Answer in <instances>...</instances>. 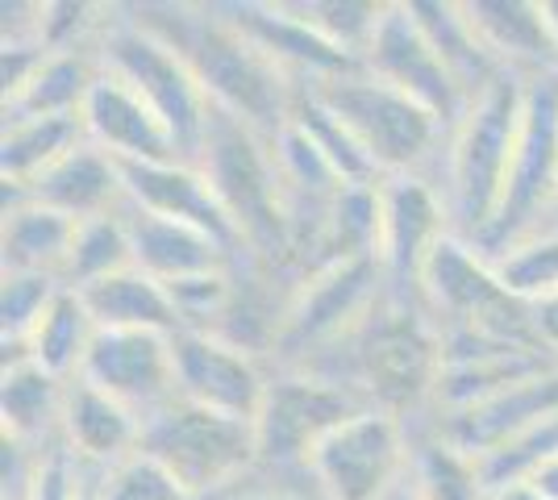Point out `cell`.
Masks as SVG:
<instances>
[{"label":"cell","instance_id":"1","mask_svg":"<svg viewBox=\"0 0 558 500\" xmlns=\"http://www.w3.org/2000/svg\"><path fill=\"white\" fill-rule=\"evenodd\" d=\"M134 22L146 25L184 59L217 113L255 130L267 143H276L279 130L292 121L301 100L292 75L271 63L221 9L146 4Z\"/></svg>","mask_w":558,"mask_h":500},{"label":"cell","instance_id":"2","mask_svg":"<svg viewBox=\"0 0 558 500\" xmlns=\"http://www.w3.org/2000/svg\"><path fill=\"white\" fill-rule=\"evenodd\" d=\"M521 105H525V84H512L509 75H500L466 105V113L450 130L442 196L463 239L466 234H475V242L488 239L492 221L505 205L517 134H521Z\"/></svg>","mask_w":558,"mask_h":500},{"label":"cell","instance_id":"3","mask_svg":"<svg viewBox=\"0 0 558 500\" xmlns=\"http://www.w3.org/2000/svg\"><path fill=\"white\" fill-rule=\"evenodd\" d=\"M196 167L205 171L221 209L230 214L238 239L263 255L292 251L288 234V192L279 175L276 150L255 130L238 125L233 118L213 109L209 134L201 143Z\"/></svg>","mask_w":558,"mask_h":500},{"label":"cell","instance_id":"4","mask_svg":"<svg viewBox=\"0 0 558 500\" xmlns=\"http://www.w3.org/2000/svg\"><path fill=\"white\" fill-rule=\"evenodd\" d=\"M304 93L347 130L384 180L417 175V167L438 150V138L446 134V125L429 109H421L417 100L388 88L367 68L329 75L322 84H308Z\"/></svg>","mask_w":558,"mask_h":500},{"label":"cell","instance_id":"5","mask_svg":"<svg viewBox=\"0 0 558 500\" xmlns=\"http://www.w3.org/2000/svg\"><path fill=\"white\" fill-rule=\"evenodd\" d=\"M347 342H354V367L375 408L400 417L438 392L446 338L421 313L384 301Z\"/></svg>","mask_w":558,"mask_h":500},{"label":"cell","instance_id":"6","mask_svg":"<svg viewBox=\"0 0 558 500\" xmlns=\"http://www.w3.org/2000/svg\"><path fill=\"white\" fill-rule=\"evenodd\" d=\"M142 451L163 463L192 500L230 488L246 467L258 463L255 422L221 417L184 401H171L142 422Z\"/></svg>","mask_w":558,"mask_h":500},{"label":"cell","instance_id":"7","mask_svg":"<svg viewBox=\"0 0 558 500\" xmlns=\"http://www.w3.org/2000/svg\"><path fill=\"white\" fill-rule=\"evenodd\" d=\"M100 63L150 100V109L175 134L180 155L192 163L201 155L205 134H209L213 105L184 59L167 47L163 38H155L146 25L109 22L105 42H100Z\"/></svg>","mask_w":558,"mask_h":500},{"label":"cell","instance_id":"8","mask_svg":"<svg viewBox=\"0 0 558 500\" xmlns=\"http://www.w3.org/2000/svg\"><path fill=\"white\" fill-rule=\"evenodd\" d=\"M413 447L400 417L363 405L313 447L304 472L322 500H388L409 479Z\"/></svg>","mask_w":558,"mask_h":500},{"label":"cell","instance_id":"9","mask_svg":"<svg viewBox=\"0 0 558 500\" xmlns=\"http://www.w3.org/2000/svg\"><path fill=\"white\" fill-rule=\"evenodd\" d=\"M384 267L375 255L326 263L304 276V284L283 305L276 321V346L283 355H313L322 346H333L338 338H350L384 301Z\"/></svg>","mask_w":558,"mask_h":500},{"label":"cell","instance_id":"10","mask_svg":"<svg viewBox=\"0 0 558 500\" xmlns=\"http://www.w3.org/2000/svg\"><path fill=\"white\" fill-rule=\"evenodd\" d=\"M558 200V72L534 75L525 84L521 134L512 155L505 205L492 221L488 239L475 242L484 251H505L509 242L537 230V217Z\"/></svg>","mask_w":558,"mask_h":500},{"label":"cell","instance_id":"11","mask_svg":"<svg viewBox=\"0 0 558 500\" xmlns=\"http://www.w3.org/2000/svg\"><path fill=\"white\" fill-rule=\"evenodd\" d=\"M359 401L347 388L322 376H283L267 380L263 405L255 413V447L258 463L267 467H288V463H308L313 447L338 429L347 417L359 413Z\"/></svg>","mask_w":558,"mask_h":500},{"label":"cell","instance_id":"12","mask_svg":"<svg viewBox=\"0 0 558 500\" xmlns=\"http://www.w3.org/2000/svg\"><path fill=\"white\" fill-rule=\"evenodd\" d=\"M363 68L388 88L417 100L421 109H429L450 130L471 105L463 88L454 84V75L446 72L438 50L429 47L425 29L413 17V4H384L372 42L363 50Z\"/></svg>","mask_w":558,"mask_h":500},{"label":"cell","instance_id":"13","mask_svg":"<svg viewBox=\"0 0 558 500\" xmlns=\"http://www.w3.org/2000/svg\"><path fill=\"white\" fill-rule=\"evenodd\" d=\"M171 355H175V401L238 422H255L267 380L251 346L213 330H180L171 333Z\"/></svg>","mask_w":558,"mask_h":500},{"label":"cell","instance_id":"14","mask_svg":"<svg viewBox=\"0 0 558 500\" xmlns=\"http://www.w3.org/2000/svg\"><path fill=\"white\" fill-rule=\"evenodd\" d=\"M80 380L96 383L113 401L134 408L142 422L175 401V355L171 333L96 330Z\"/></svg>","mask_w":558,"mask_h":500},{"label":"cell","instance_id":"15","mask_svg":"<svg viewBox=\"0 0 558 500\" xmlns=\"http://www.w3.org/2000/svg\"><path fill=\"white\" fill-rule=\"evenodd\" d=\"M450 234L446 196L421 175L379 180V239L375 259L392 284H417L429 251Z\"/></svg>","mask_w":558,"mask_h":500},{"label":"cell","instance_id":"16","mask_svg":"<svg viewBox=\"0 0 558 500\" xmlns=\"http://www.w3.org/2000/svg\"><path fill=\"white\" fill-rule=\"evenodd\" d=\"M84 138L113 155L117 163H187L175 134L150 109V100L100 63V80L80 109Z\"/></svg>","mask_w":558,"mask_h":500},{"label":"cell","instance_id":"17","mask_svg":"<svg viewBox=\"0 0 558 500\" xmlns=\"http://www.w3.org/2000/svg\"><path fill=\"white\" fill-rule=\"evenodd\" d=\"M558 408V363L542 367L525 380L509 383L505 392H496L480 405L454 408L438 417V438L450 442L454 451H463L471 463L488 459L492 451H500L505 442H512L517 434L550 417Z\"/></svg>","mask_w":558,"mask_h":500},{"label":"cell","instance_id":"18","mask_svg":"<svg viewBox=\"0 0 558 500\" xmlns=\"http://www.w3.org/2000/svg\"><path fill=\"white\" fill-rule=\"evenodd\" d=\"M221 13L292 80L304 75V88L322 84L329 75H347L363 68L359 54L333 47L326 34L301 22L288 4H221Z\"/></svg>","mask_w":558,"mask_h":500},{"label":"cell","instance_id":"19","mask_svg":"<svg viewBox=\"0 0 558 500\" xmlns=\"http://www.w3.org/2000/svg\"><path fill=\"white\" fill-rule=\"evenodd\" d=\"M121 180H125V205H134L142 214L187 221L221 239L230 251L242 246L230 214L221 209L217 192L196 163H121Z\"/></svg>","mask_w":558,"mask_h":500},{"label":"cell","instance_id":"20","mask_svg":"<svg viewBox=\"0 0 558 500\" xmlns=\"http://www.w3.org/2000/svg\"><path fill=\"white\" fill-rule=\"evenodd\" d=\"M59 442L80 463H93L100 472H109V467L142 451V417L121 401H113L109 392H100L96 383L75 376L63 392Z\"/></svg>","mask_w":558,"mask_h":500},{"label":"cell","instance_id":"21","mask_svg":"<svg viewBox=\"0 0 558 500\" xmlns=\"http://www.w3.org/2000/svg\"><path fill=\"white\" fill-rule=\"evenodd\" d=\"M463 13L500 72L512 68H530L537 75L558 72V38L546 0H471L463 4Z\"/></svg>","mask_w":558,"mask_h":500},{"label":"cell","instance_id":"22","mask_svg":"<svg viewBox=\"0 0 558 500\" xmlns=\"http://www.w3.org/2000/svg\"><path fill=\"white\" fill-rule=\"evenodd\" d=\"M125 230H130V246H134V267L155 276L159 284L192 280L205 271H226V263H230L226 242L187 225V221L142 214L134 205H125Z\"/></svg>","mask_w":558,"mask_h":500},{"label":"cell","instance_id":"23","mask_svg":"<svg viewBox=\"0 0 558 500\" xmlns=\"http://www.w3.org/2000/svg\"><path fill=\"white\" fill-rule=\"evenodd\" d=\"M25 196L43 200V205L75 217V221H88V217L121 214L125 180H121V163L113 155H105L100 146L84 138L71 155H63L59 163L50 167L38 184H29Z\"/></svg>","mask_w":558,"mask_h":500},{"label":"cell","instance_id":"24","mask_svg":"<svg viewBox=\"0 0 558 500\" xmlns=\"http://www.w3.org/2000/svg\"><path fill=\"white\" fill-rule=\"evenodd\" d=\"M75 230H80L75 217L59 214L43 200H29L17 188H4V225H0L4 271H43L63 280Z\"/></svg>","mask_w":558,"mask_h":500},{"label":"cell","instance_id":"25","mask_svg":"<svg viewBox=\"0 0 558 500\" xmlns=\"http://www.w3.org/2000/svg\"><path fill=\"white\" fill-rule=\"evenodd\" d=\"M80 301L93 313L96 330H155L180 333V313L167 284L146 276L142 267H125L117 276H105L88 288H75Z\"/></svg>","mask_w":558,"mask_h":500},{"label":"cell","instance_id":"26","mask_svg":"<svg viewBox=\"0 0 558 500\" xmlns=\"http://www.w3.org/2000/svg\"><path fill=\"white\" fill-rule=\"evenodd\" d=\"M413 17L417 25L425 29V38H429V47L438 50V59L446 63V72L454 75V84L466 93V100H475V96L492 88L500 75L496 68V59H492L484 42L475 38V29L466 22L463 4H438V0H413Z\"/></svg>","mask_w":558,"mask_h":500},{"label":"cell","instance_id":"27","mask_svg":"<svg viewBox=\"0 0 558 500\" xmlns=\"http://www.w3.org/2000/svg\"><path fill=\"white\" fill-rule=\"evenodd\" d=\"M100 80V59H88L84 50H59L47 54V63L34 72L13 100H4V121L25 118H80L84 100Z\"/></svg>","mask_w":558,"mask_h":500},{"label":"cell","instance_id":"28","mask_svg":"<svg viewBox=\"0 0 558 500\" xmlns=\"http://www.w3.org/2000/svg\"><path fill=\"white\" fill-rule=\"evenodd\" d=\"M93 338H96V321L93 313H88V305L80 301L75 288H63L47 305V313L38 317V326L29 330L22 355L29 363H38L43 371H50L54 380L68 383L80 376Z\"/></svg>","mask_w":558,"mask_h":500},{"label":"cell","instance_id":"29","mask_svg":"<svg viewBox=\"0 0 558 500\" xmlns=\"http://www.w3.org/2000/svg\"><path fill=\"white\" fill-rule=\"evenodd\" d=\"M63 392L68 383L54 380L29 358L4 363V388H0V417H4V438L17 447H34L38 438H50L63 417Z\"/></svg>","mask_w":558,"mask_h":500},{"label":"cell","instance_id":"30","mask_svg":"<svg viewBox=\"0 0 558 500\" xmlns=\"http://www.w3.org/2000/svg\"><path fill=\"white\" fill-rule=\"evenodd\" d=\"M84 143V125L80 118H25L4 121V138H0V175L4 188L25 192L38 184L50 167L63 155H71Z\"/></svg>","mask_w":558,"mask_h":500},{"label":"cell","instance_id":"31","mask_svg":"<svg viewBox=\"0 0 558 500\" xmlns=\"http://www.w3.org/2000/svg\"><path fill=\"white\" fill-rule=\"evenodd\" d=\"M134 267V246H130V230L125 217L105 214L80 221L75 242H71L68 267H63V284L68 288H88L105 276H117Z\"/></svg>","mask_w":558,"mask_h":500},{"label":"cell","instance_id":"32","mask_svg":"<svg viewBox=\"0 0 558 500\" xmlns=\"http://www.w3.org/2000/svg\"><path fill=\"white\" fill-rule=\"evenodd\" d=\"M409 488L417 500H488V488L480 479V467L442 442L438 434L429 442L413 447L409 459Z\"/></svg>","mask_w":558,"mask_h":500},{"label":"cell","instance_id":"33","mask_svg":"<svg viewBox=\"0 0 558 500\" xmlns=\"http://www.w3.org/2000/svg\"><path fill=\"white\" fill-rule=\"evenodd\" d=\"M500 284L521 301H550L558 296V230H534L492 255Z\"/></svg>","mask_w":558,"mask_h":500},{"label":"cell","instance_id":"34","mask_svg":"<svg viewBox=\"0 0 558 500\" xmlns=\"http://www.w3.org/2000/svg\"><path fill=\"white\" fill-rule=\"evenodd\" d=\"M59 276H43V271H4V296H0V330H4V355L13 351V358H25L22 346L29 330L38 326V317L47 313V305L63 292ZM4 358V363H13Z\"/></svg>","mask_w":558,"mask_h":500},{"label":"cell","instance_id":"35","mask_svg":"<svg viewBox=\"0 0 558 500\" xmlns=\"http://www.w3.org/2000/svg\"><path fill=\"white\" fill-rule=\"evenodd\" d=\"M555 454H558V408L550 413V417L534 422L525 434H517L512 442H505L500 451H492L488 459H480L475 467H480L484 488L496 492V488H505V484H521V479H530L537 467H542V463H550Z\"/></svg>","mask_w":558,"mask_h":500},{"label":"cell","instance_id":"36","mask_svg":"<svg viewBox=\"0 0 558 500\" xmlns=\"http://www.w3.org/2000/svg\"><path fill=\"white\" fill-rule=\"evenodd\" d=\"M96 500H192V497L180 488V479L171 476L163 463H155L146 451H138L100 476Z\"/></svg>","mask_w":558,"mask_h":500},{"label":"cell","instance_id":"37","mask_svg":"<svg viewBox=\"0 0 558 500\" xmlns=\"http://www.w3.org/2000/svg\"><path fill=\"white\" fill-rule=\"evenodd\" d=\"M534 330H537V346L558 363V296L534 305Z\"/></svg>","mask_w":558,"mask_h":500},{"label":"cell","instance_id":"38","mask_svg":"<svg viewBox=\"0 0 558 500\" xmlns=\"http://www.w3.org/2000/svg\"><path fill=\"white\" fill-rule=\"evenodd\" d=\"M530 484H534L542 497H550V500H558V454L550 459V463H542L534 476H530Z\"/></svg>","mask_w":558,"mask_h":500},{"label":"cell","instance_id":"39","mask_svg":"<svg viewBox=\"0 0 558 500\" xmlns=\"http://www.w3.org/2000/svg\"><path fill=\"white\" fill-rule=\"evenodd\" d=\"M488 500H550V497H542L530 479H521V484H505V488L488 492Z\"/></svg>","mask_w":558,"mask_h":500},{"label":"cell","instance_id":"40","mask_svg":"<svg viewBox=\"0 0 558 500\" xmlns=\"http://www.w3.org/2000/svg\"><path fill=\"white\" fill-rule=\"evenodd\" d=\"M238 500H322V497H304V492H288V488H276V492H242Z\"/></svg>","mask_w":558,"mask_h":500},{"label":"cell","instance_id":"41","mask_svg":"<svg viewBox=\"0 0 558 500\" xmlns=\"http://www.w3.org/2000/svg\"><path fill=\"white\" fill-rule=\"evenodd\" d=\"M546 13H550V25H555V38H558V0H546Z\"/></svg>","mask_w":558,"mask_h":500}]
</instances>
